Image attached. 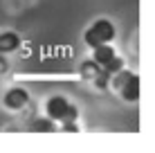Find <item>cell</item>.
I'll return each mask as SVG.
<instances>
[{
    "label": "cell",
    "mask_w": 155,
    "mask_h": 153,
    "mask_svg": "<svg viewBox=\"0 0 155 153\" xmlns=\"http://www.w3.org/2000/svg\"><path fill=\"white\" fill-rule=\"evenodd\" d=\"M45 113L50 119H54V122H77L79 119V108L70 104L65 97H61V95H54V97H50L45 101Z\"/></svg>",
    "instance_id": "obj_1"
},
{
    "label": "cell",
    "mask_w": 155,
    "mask_h": 153,
    "mask_svg": "<svg viewBox=\"0 0 155 153\" xmlns=\"http://www.w3.org/2000/svg\"><path fill=\"white\" fill-rule=\"evenodd\" d=\"M92 61L94 63H99V65H104V63H108L110 59H115L117 56V52H115V47L110 45V43H101L97 47H92Z\"/></svg>",
    "instance_id": "obj_6"
},
{
    "label": "cell",
    "mask_w": 155,
    "mask_h": 153,
    "mask_svg": "<svg viewBox=\"0 0 155 153\" xmlns=\"http://www.w3.org/2000/svg\"><path fill=\"white\" fill-rule=\"evenodd\" d=\"M7 70V59H5V54H0V75Z\"/></svg>",
    "instance_id": "obj_10"
},
{
    "label": "cell",
    "mask_w": 155,
    "mask_h": 153,
    "mask_svg": "<svg viewBox=\"0 0 155 153\" xmlns=\"http://www.w3.org/2000/svg\"><path fill=\"white\" fill-rule=\"evenodd\" d=\"M31 131H34V133H56L58 126H56L54 119L43 117V119H34V122H31Z\"/></svg>",
    "instance_id": "obj_7"
},
{
    "label": "cell",
    "mask_w": 155,
    "mask_h": 153,
    "mask_svg": "<svg viewBox=\"0 0 155 153\" xmlns=\"http://www.w3.org/2000/svg\"><path fill=\"white\" fill-rule=\"evenodd\" d=\"M61 131H65V133H77V131H79V126H77V122H63Z\"/></svg>",
    "instance_id": "obj_9"
},
{
    "label": "cell",
    "mask_w": 155,
    "mask_h": 153,
    "mask_svg": "<svg viewBox=\"0 0 155 153\" xmlns=\"http://www.w3.org/2000/svg\"><path fill=\"white\" fill-rule=\"evenodd\" d=\"M23 45V38L16 32H0V54H12Z\"/></svg>",
    "instance_id": "obj_5"
},
{
    "label": "cell",
    "mask_w": 155,
    "mask_h": 153,
    "mask_svg": "<svg viewBox=\"0 0 155 153\" xmlns=\"http://www.w3.org/2000/svg\"><path fill=\"white\" fill-rule=\"evenodd\" d=\"M115 34H117V29H115L113 20H108V18H97L88 29H85L83 41H85V45H88V47H97V45H101V43H113V41H115Z\"/></svg>",
    "instance_id": "obj_2"
},
{
    "label": "cell",
    "mask_w": 155,
    "mask_h": 153,
    "mask_svg": "<svg viewBox=\"0 0 155 153\" xmlns=\"http://www.w3.org/2000/svg\"><path fill=\"white\" fill-rule=\"evenodd\" d=\"M2 104H5V108L12 110V113L23 110V108L29 104V92L25 90V88H20V86L9 88V90L5 92V97H2Z\"/></svg>",
    "instance_id": "obj_3"
},
{
    "label": "cell",
    "mask_w": 155,
    "mask_h": 153,
    "mask_svg": "<svg viewBox=\"0 0 155 153\" xmlns=\"http://www.w3.org/2000/svg\"><path fill=\"white\" fill-rule=\"evenodd\" d=\"M117 90H119V95H121V99H124V101L135 104L137 99H140V77L128 72L126 79L117 86Z\"/></svg>",
    "instance_id": "obj_4"
},
{
    "label": "cell",
    "mask_w": 155,
    "mask_h": 153,
    "mask_svg": "<svg viewBox=\"0 0 155 153\" xmlns=\"http://www.w3.org/2000/svg\"><path fill=\"white\" fill-rule=\"evenodd\" d=\"M99 72H101V65H99V63H94V61H85L81 65V75L85 79H92V81H94V77H97Z\"/></svg>",
    "instance_id": "obj_8"
}]
</instances>
